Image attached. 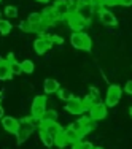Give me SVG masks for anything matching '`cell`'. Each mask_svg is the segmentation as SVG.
I'll use <instances>...</instances> for the list:
<instances>
[{
  "label": "cell",
  "mask_w": 132,
  "mask_h": 149,
  "mask_svg": "<svg viewBox=\"0 0 132 149\" xmlns=\"http://www.w3.org/2000/svg\"><path fill=\"white\" fill-rule=\"evenodd\" d=\"M94 149H103V148H100V146H94Z\"/></svg>",
  "instance_id": "obj_41"
},
{
  "label": "cell",
  "mask_w": 132,
  "mask_h": 149,
  "mask_svg": "<svg viewBox=\"0 0 132 149\" xmlns=\"http://www.w3.org/2000/svg\"><path fill=\"white\" fill-rule=\"evenodd\" d=\"M0 19H2V11H0Z\"/></svg>",
  "instance_id": "obj_42"
},
{
  "label": "cell",
  "mask_w": 132,
  "mask_h": 149,
  "mask_svg": "<svg viewBox=\"0 0 132 149\" xmlns=\"http://www.w3.org/2000/svg\"><path fill=\"white\" fill-rule=\"evenodd\" d=\"M89 97H91V100H92V103H100V92H99L97 87H89Z\"/></svg>",
  "instance_id": "obj_21"
},
{
  "label": "cell",
  "mask_w": 132,
  "mask_h": 149,
  "mask_svg": "<svg viewBox=\"0 0 132 149\" xmlns=\"http://www.w3.org/2000/svg\"><path fill=\"white\" fill-rule=\"evenodd\" d=\"M107 108H108V106H107L105 103H94L91 106V109H89V118L91 119H94V120H102V119H105L107 118V114H108V113H107Z\"/></svg>",
  "instance_id": "obj_6"
},
{
  "label": "cell",
  "mask_w": 132,
  "mask_h": 149,
  "mask_svg": "<svg viewBox=\"0 0 132 149\" xmlns=\"http://www.w3.org/2000/svg\"><path fill=\"white\" fill-rule=\"evenodd\" d=\"M65 111H69L70 114H75V116H80L84 113V108H83V103H81L80 98L77 97H72L69 102L65 103Z\"/></svg>",
  "instance_id": "obj_9"
},
{
  "label": "cell",
  "mask_w": 132,
  "mask_h": 149,
  "mask_svg": "<svg viewBox=\"0 0 132 149\" xmlns=\"http://www.w3.org/2000/svg\"><path fill=\"white\" fill-rule=\"evenodd\" d=\"M27 21H29L30 24H41L43 22V15L41 13H30V16L27 17Z\"/></svg>",
  "instance_id": "obj_23"
},
{
  "label": "cell",
  "mask_w": 132,
  "mask_h": 149,
  "mask_svg": "<svg viewBox=\"0 0 132 149\" xmlns=\"http://www.w3.org/2000/svg\"><path fill=\"white\" fill-rule=\"evenodd\" d=\"M5 116V109L2 108V105H0V120H2V118Z\"/></svg>",
  "instance_id": "obj_35"
},
{
  "label": "cell",
  "mask_w": 132,
  "mask_h": 149,
  "mask_svg": "<svg viewBox=\"0 0 132 149\" xmlns=\"http://www.w3.org/2000/svg\"><path fill=\"white\" fill-rule=\"evenodd\" d=\"M2 127L6 130L8 133H13L16 135L19 132V127H21V122L15 118H11V116H3L2 118Z\"/></svg>",
  "instance_id": "obj_8"
},
{
  "label": "cell",
  "mask_w": 132,
  "mask_h": 149,
  "mask_svg": "<svg viewBox=\"0 0 132 149\" xmlns=\"http://www.w3.org/2000/svg\"><path fill=\"white\" fill-rule=\"evenodd\" d=\"M73 149H80V146H78V143H77V144H73Z\"/></svg>",
  "instance_id": "obj_38"
},
{
  "label": "cell",
  "mask_w": 132,
  "mask_h": 149,
  "mask_svg": "<svg viewBox=\"0 0 132 149\" xmlns=\"http://www.w3.org/2000/svg\"><path fill=\"white\" fill-rule=\"evenodd\" d=\"M51 46H53V43L49 41V38L46 37L45 33L40 35V37L34 41V49H35V52H37V54H40V56L45 54L46 51H49V49H51Z\"/></svg>",
  "instance_id": "obj_7"
},
{
  "label": "cell",
  "mask_w": 132,
  "mask_h": 149,
  "mask_svg": "<svg viewBox=\"0 0 132 149\" xmlns=\"http://www.w3.org/2000/svg\"><path fill=\"white\" fill-rule=\"evenodd\" d=\"M97 13H99V19H100V22L103 24V26H108V27H116L118 26L116 16L113 15L110 10H107L105 6H102Z\"/></svg>",
  "instance_id": "obj_5"
},
{
  "label": "cell",
  "mask_w": 132,
  "mask_h": 149,
  "mask_svg": "<svg viewBox=\"0 0 132 149\" xmlns=\"http://www.w3.org/2000/svg\"><path fill=\"white\" fill-rule=\"evenodd\" d=\"M40 129H45L46 132H48L49 135H53V136H56V135H58V133H60V132H62V130H64L62 127H60L59 124H58V120H56V122L41 124V125H40Z\"/></svg>",
  "instance_id": "obj_14"
},
{
  "label": "cell",
  "mask_w": 132,
  "mask_h": 149,
  "mask_svg": "<svg viewBox=\"0 0 132 149\" xmlns=\"http://www.w3.org/2000/svg\"><path fill=\"white\" fill-rule=\"evenodd\" d=\"M70 127L80 132V130H81V127H83V120H81V119H80V120H75V122H72V124H70Z\"/></svg>",
  "instance_id": "obj_31"
},
{
  "label": "cell",
  "mask_w": 132,
  "mask_h": 149,
  "mask_svg": "<svg viewBox=\"0 0 132 149\" xmlns=\"http://www.w3.org/2000/svg\"><path fill=\"white\" fill-rule=\"evenodd\" d=\"M40 140H41V143H43L46 148L54 146V136H53V135H49L45 129H40Z\"/></svg>",
  "instance_id": "obj_18"
},
{
  "label": "cell",
  "mask_w": 132,
  "mask_h": 149,
  "mask_svg": "<svg viewBox=\"0 0 132 149\" xmlns=\"http://www.w3.org/2000/svg\"><path fill=\"white\" fill-rule=\"evenodd\" d=\"M78 146H80V149H94L92 143H89V141H80Z\"/></svg>",
  "instance_id": "obj_30"
},
{
  "label": "cell",
  "mask_w": 132,
  "mask_h": 149,
  "mask_svg": "<svg viewBox=\"0 0 132 149\" xmlns=\"http://www.w3.org/2000/svg\"><path fill=\"white\" fill-rule=\"evenodd\" d=\"M58 95H59L60 100H64V102H69L70 98L73 97V94H72L69 89H59V91H58Z\"/></svg>",
  "instance_id": "obj_25"
},
{
  "label": "cell",
  "mask_w": 132,
  "mask_h": 149,
  "mask_svg": "<svg viewBox=\"0 0 132 149\" xmlns=\"http://www.w3.org/2000/svg\"><path fill=\"white\" fill-rule=\"evenodd\" d=\"M3 100V92H0V102Z\"/></svg>",
  "instance_id": "obj_39"
},
{
  "label": "cell",
  "mask_w": 132,
  "mask_h": 149,
  "mask_svg": "<svg viewBox=\"0 0 132 149\" xmlns=\"http://www.w3.org/2000/svg\"><path fill=\"white\" fill-rule=\"evenodd\" d=\"M6 60H8V63H10V70H11V73H13V74H19V73H22V67H21V62L15 60L13 54H10Z\"/></svg>",
  "instance_id": "obj_19"
},
{
  "label": "cell",
  "mask_w": 132,
  "mask_h": 149,
  "mask_svg": "<svg viewBox=\"0 0 132 149\" xmlns=\"http://www.w3.org/2000/svg\"><path fill=\"white\" fill-rule=\"evenodd\" d=\"M43 89H45L46 94H53V92H58L60 89V86H59V83L56 79L48 78V79H45V83H43Z\"/></svg>",
  "instance_id": "obj_15"
},
{
  "label": "cell",
  "mask_w": 132,
  "mask_h": 149,
  "mask_svg": "<svg viewBox=\"0 0 132 149\" xmlns=\"http://www.w3.org/2000/svg\"><path fill=\"white\" fill-rule=\"evenodd\" d=\"M64 135H65L67 141H69L70 144H77L81 141V135L78 130L72 129V127H67V129H64Z\"/></svg>",
  "instance_id": "obj_12"
},
{
  "label": "cell",
  "mask_w": 132,
  "mask_h": 149,
  "mask_svg": "<svg viewBox=\"0 0 132 149\" xmlns=\"http://www.w3.org/2000/svg\"><path fill=\"white\" fill-rule=\"evenodd\" d=\"M67 22H69L70 29H72L73 32H83V29L88 26V22L78 15L77 11H72L69 16H67Z\"/></svg>",
  "instance_id": "obj_4"
},
{
  "label": "cell",
  "mask_w": 132,
  "mask_h": 149,
  "mask_svg": "<svg viewBox=\"0 0 132 149\" xmlns=\"http://www.w3.org/2000/svg\"><path fill=\"white\" fill-rule=\"evenodd\" d=\"M46 97L45 95H37V97L34 98V102H32V106H30V113L34 118L40 119L41 114L46 111Z\"/></svg>",
  "instance_id": "obj_3"
},
{
  "label": "cell",
  "mask_w": 132,
  "mask_h": 149,
  "mask_svg": "<svg viewBox=\"0 0 132 149\" xmlns=\"http://www.w3.org/2000/svg\"><path fill=\"white\" fill-rule=\"evenodd\" d=\"M129 114H131V118H132V108H129Z\"/></svg>",
  "instance_id": "obj_40"
},
{
  "label": "cell",
  "mask_w": 132,
  "mask_h": 149,
  "mask_svg": "<svg viewBox=\"0 0 132 149\" xmlns=\"http://www.w3.org/2000/svg\"><path fill=\"white\" fill-rule=\"evenodd\" d=\"M11 78H13V73L10 70L8 60L0 59V81H6V79H11Z\"/></svg>",
  "instance_id": "obj_13"
},
{
  "label": "cell",
  "mask_w": 132,
  "mask_h": 149,
  "mask_svg": "<svg viewBox=\"0 0 132 149\" xmlns=\"http://www.w3.org/2000/svg\"><path fill=\"white\" fill-rule=\"evenodd\" d=\"M37 2H38V3H48L49 0H37Z\"/></svg>",
  "instance_id": "obj_37"
},
{
  "label": "cell",
  "mask_w": 132,
  "mask_h": 149,
  "mask_svg": "<svg viewBox=\"0 0 132 149\" xmlns=\"http://www.w3.org/2000/svg\"><path fill=\"white\" fill-rule=\"evenodd\" d=\"M94 0H78L77 6H92Z\"/></svg>",
  "instance_id": "obj_32"
},
{
  "label": "cell",
  "mask_w": 132,
  "mask_h": 149,
  "mask_svg": "<svg viewBox=\"0 0 132 149\" xmlns=\"http://www.w3.org/2000/svg\"><path fill=\"white\" fill-rule=\"evenodd\" d=\"M58 120V113L54 109H46L40 118V125L41 124H48V122H56Z\"/></svg>",
  "instance_id": "obj_17"
},
{
  "label": "cell",
  "mask_w": 132,
  "mask_h": 149,
  "mask_svg": "<svg viewBox=\"0 0 132 149\" xmlns=\"http://www.w3.org/2000/svg\"><path fill=\"white\" fill-rule=\"evenodd\" d=\"M124 92L129 94V95H132V81H127V83H126V86H124Z\"/></svg>",
  "instance_id": "obj_33"
},
{
  "label": "cell",
  "mask_w": 132,
  "mask_h": 149,
  "mask_svg": "<svg viewBox=\"0 0 132 149\" xmlns=\"http://www.w3.org/2000/svg\"><path fill=\"white\" fill-rule=\"evenodd\" d=\"M19 29L22 32H32V24L26 19V21H22V22L19 24Z\"/></svg>",
  "instance_id": "obj_29"
},
{
  "label": "cell",
  "mask_w": 132,
  "mask_h": 149,
  "mask_svg": "<svg viewBox=\"0 0 132 149\" xmlns=\"http://www.w3.org/2000/svg\"><path fill=\"white\" fill-rule=\"evenodd\" d=\"M119 5H123V6H131V5H132V0H119Z\"/></svg>",
  "instance_id": "obj_34"
},
{
  "label": "cell",
  "mask_w": 132,
  "mask_h": 149,
  "mask_svg": "<svg viewBox=\"0 0 132 149\" xmlns=\"http://www.w3.org/2000/svg\"><path fill=\"white\" fill-rule=\"evenodd\" d=\"M21 67H22V73H27V74H30L32 72L35 70V65H34V62L32 60H24V62H21Z\"/></svg>",
  "instance_id": "obj_22"
},
{
  "label": "cell",
  "mask_w": 132,
  "mask_h": 149,
  "mask_svg": "<svg viewBox=\"0 0 132 149\" xmlns=\"http://www.w3.org/2000/svg\"><path fill=\"white\" fill-rule=\"evenodd\" d=\"M54 144H56V146H58V148H60V149H62V148H65L67 144H69V141H67L65 135H64V130H62V132H60V133H58V135H56V136H54Z\"/></svg>",
  "instance_id": "obj_20"
},
{
  "label": "cell",
  "mask_w": 132,
  "mask_h": 149,
  "mask_svg": "<svg viewBox=\"0 0 132 149\" xmlns=\"http://www.w3.org/2000/svg\"><path fill=\"white\" fill-rule=\"evenodd\" d=\"M69 2H70V5H77L78 0H69Z\"/></svg>",
  "instance_id": "obj_36"
},
{
  "label": "cell",
  "mask_w": 132,
  "mask_h": 149,
  "mask_svg": "<svg viewBox=\"0 0 132 149\" xmlns=\"http://www.w3.org/2000/svg\"><path fill=\"white\" fill-rule=\"evenodd\" d=\"M53 8H54V11L58 13L60 17H67L72 13V5H70V2H67V0H56Z\"/></svg>",
  "instance_id": "obj_10"
},
{
  "label": "cell",
  "mask_w": 132,
  "mask_h": 149,
  "mask_svg": "<svg viewBox=\"0 0 132 149\" xmlns=\"http://www.w3.org/2000/svg\"><path fill=\"white\" fill-rule=\"evenodd\" d=\"M81 103H83L84 111H89V109H91V106L94 105V103H92V100H91V97H89V95H86V97H84L83 100H81Z\"/></svg>",
  "instance_id": "obj_28"
},
{
  "label": "cell",
  "mask_w": 132,
  "mask_h": 149,
  "mask_svg": "<svg viewBox=\"0 0 132 149\" xmlns=\"http://www.w3.org/2000/svg\"><path fill=\"white\" fill-rule=\"evenodd\" d=\"M41 15H43V24H45V26H48V27L53 26L54 22H58V21L60 19V16L54 11L53 6H49V8H46L45 11H41Z\"/></svg>",
  "instance_id": "obj_11"
},
{
  "label": "cell",
  "mask_w": 132,
  "mask_h": 149,
  "mask_svg": "<svg viewBox=\"0 0 132 149\" xmlns=\"http://www.w3.org/2000/svg\"><path fill=\"white\" fill-rule=\"evenodd\" d=\"M3 13H5L6 17H16L18 16V8H16V6H13V5H8V6H5Z\"/></svg>",
  "instance_id": "obj_26"
},
{
  "label": "cell",
  "mask_w": 132,
  "mask_h": 149,
  "mask_svg": "<svg viewBox=\"0 0 132 149\" xmlns=\"http://www.w3.org/2000/svg\"><path fill=\"white\" fill-rule=\"evenodd\" d=\"M11 32V24L5 19H0V33L2 35H8Z\"/></svg>",
  "instance_id": "obj_24"
},
{
  "label": "cell",
  "mask_w": 132,
  "mask_h": 149,
  "mask_svg": "<svg viewBox=\"0 0 132 149\" xmlns=\"http://www.w3.org/2000/svg\"><path fill=\"white\" fill-rule=\"evenodd\" d=\"M70 43L75 49H81V51H91V37L84 32H73L72 37H70Z\"/></svg>",
  "instance_id": "obj_1"
},
{
  "label": "cell",
  "mask_w": 132,
  "mask_h": 149,
  "mask_svg": "<svg viewBox=\"0 0 132 149\" xmlns=\"http://www.w3.org/2000/svg\"><path fill=\"white\" fill-rule=\"evenodd\" d=\"M46 37L49 38V41H51L53 45H62L64 43V38L59 37V35H46Z\"/></svg>",
  "instance_id": "obj_27"
},
{
  "label": "cell",
  "mask_w": 132,
  "mask_h": 149,
  "mask_svg": "<svg viewBox=\"0 0 132 149\" xmlns=\"http://www.w3.org/2000/svg\"><path fill=\"white\" fill-rule=\"evenodd\" d=\"M75 11H77L78 15H80V16L89 24V21H91V17H92V13H94V10H92V6H77V10H75Z\"/></svg>",
  "instance_id": "obj_16"
},
{
  "label": "cell",
  "mask_w": 132,
  "mask_h": 149,
  "mask_svg": "<svg viewBox=\"0 0 132 149\" xmlns=\"http://www.w3.org/2000/svg\"><path fill=\"white\" fill-rule=\"evenodd\" d=\"M121 95H123V91H121L119 86L116 84H112V86L107 89V98H105V105L107 106H116L118 102L121 100Z\"/></svg>",
  "instance_id": "obj_2"
}]
</instances>
